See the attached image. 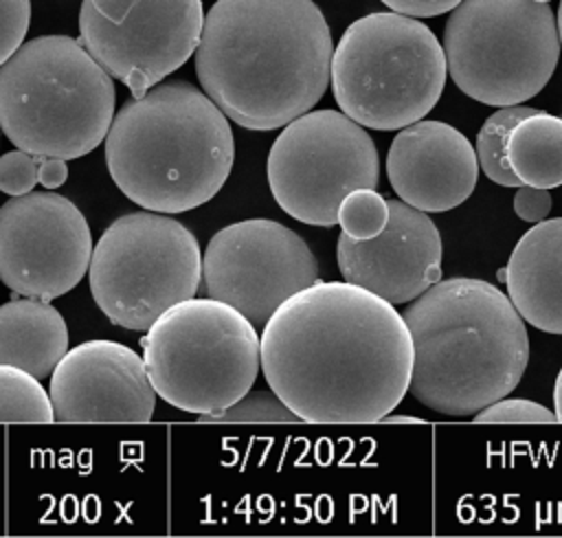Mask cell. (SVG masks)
<instances>
[{"label":"cell","instance_id":"1","mask_svg":"<svg viewBox=\"0 0 562 538\" xmlns=\"http://www.w3.org/2000/svg\"><path fill=\"white\" fill-rule=\"evenodd\" d=\"M261 371L301 422H380L408 391L413 338L386 299L316 281L263 325Z\"/></svg>","mask_w":562,"mask_h":538},{"label":"cell","instance_id":"2","mask_svg":"<svg viewBox=\"0 0 562 538\" xmlns=\"http://www.w3.org/2000/svg\"><path fill=\"white\" fill-rule=\"evenodd\" d=\"M193 57L211 101L239 127L268 132L321 101L334 42L312 0H215Z\"/></svg>","mask_w":562,"mask_h":538},{"label":"cell","instance_id":"3","mask_svg":"<svg viewBox=\"0 0 562 538\" xmlns=\"http://www.w3.org/2000/svg\"><path fill=\"white\" fill-rule=\"evenodd\" d=\"M413 338L408 393L448 417H474L507 397L529 362L525 318L496 285L439 279L404 310Z\"/></svg>","mask_w":562,"mask_h":538},{"label":"cell","instance_id":"4","mask_svg":"<svg viewBox=\"0 0 562 538\" xmlns=\"http://www.w3.org/2000/svg\"><path fill=\"white\" fill-rule=\"evenodd\" d=\"M110 178L134 204L184 213L220 193L235 158L228 116L189 81L130 97L105 136Z\"/></svg>","mask_w":562,"mask_h":538},{"label":"cell","instance_id":"5","mask_svg":"<svg viewBox=\"0 0 562 538\" xmlns=\"http://www.w3.org/2000/svg\"><path fill=\"white\" fill-rule=\"evenodd\" d=\"M116 90L68 35H40L0 66V130L33 156L81 158L105 141Z\"/></svg>","mask_w":562,"mask_h":538},{"label":"cell","instance_id":"6","mask_svg":"<svg viewBox=\"0 0 562 538\" xmlns=\"http://www.w3.org/2000/svg\"><path fill=\"white\" fill-rule=\"evenodd\" d=\"M448 77L437 35L417 18L375 11L351 22L331 57L340 110L371 130H402L439 101Z\"/></svg>","mask_w":562,"mask_h":538},{"label":"cell","instance_id":"7","mask_svg":"<svg viewBox=\"0 0 562 538\" xmlns=\"http://www.w3.org/2000/svg\"><path fill=\"white\" fill-rule=\"evenodd\" d=\"M143 360L156 393L184 413H215L244 397L261 367L255 325L217 299H187L147 329Z\"/></svg>","mask_w":562,"mask_h":538},{"label":"cell","instance_id":"8","mask_svg":"<svg viewBox=\"0 0 562 538\" xmlns=\"http://www.w3.org/2000/svg\"><path fill=\"white\" fill-rule=\"evenodd\" d=\"M448 75L470 99L516 105L536 97L560 57L549 2L461 0L443 29Z\"/></svg>","mask_w":562,"mask_h":538},{"label":"cell","instance_id":"9","mask_svg":"<svg viewBox=\"0 0 562 538\" xmlns=\"http://www.w3.org/2000/svg\"><path fill=\"white\" fill-rule=\"evenodd\" d=\"M88 279L94 303L114 325L147 332L162 312L198 292L200 244L167 213H127L101 233Z\"/></svg>","mask_w":562,"mask_h":538},{"label":"cell","instance_id":"10","mask_svg":"<svg viewBox=\"0 0 562 538\" xmlns=\"http://www.w3.org/2000/svg\"><path fill=\"white\" fill-rule=\"evenodd\" d=\"M274 202L310 226L338 224L342 200L356 189H375L378 149L369 132L336 110H310L274 138L268 162Z\"/></svg>","mask_w":562,"mask_h":538},{"label":"cell","instance_id":"11","mask_svg":"<svg viewBox=\"0 0 562 538\" xmlns=\"http://www.w3.org/2000/svg\"><path fill=\"white\" fill-rule=\"evenodd\" d=\"M202 26V0H83L79 9V42L132 97L178 70Z\"/></svg>","mask_w":562,"mask_h":538},{"label":"cell","instance_id":"12","mask_svg":"<svg viewBox=\"0 0 562 538\" xmlns=\"http://www.w3.org/2000/svg\"><path fill=\"white\" fill-rule=\"evenodd\" d=\"M206 294L241 312L255 327L292 294L318 281L307 242L281 222L252 217L220 228L202 257Z\"/></svg>","mask_w":562,"mask_h":538},{"label":"cell","instance_id":"13","mask_svg":"<svg viewBox=\"0 0 562 538\" xmlns=\"http://www.w3.org/2000/svg\"><path fill=\"white\" fill-rule=\"evenodd\" d=\"M92 250L83 213L55 191L11 195L0 206V281L15 294L50 301L70 292Z\"/></svg>","mask_w":562,"mask_h":538},{"label":"cell","instance_id":"14","mask_svg":"<svg viewBox=\"0 0 562 538\" xmlns=\"http://www.w3.org/2000/svg\"><path fill=\"white\" fill-rule=\"evenodd\" d=\"M57 422H147L156 389L145 360L114 340H86L66 351L50 373Z\"/></svg>","mask_w":562,"mask_h":538},{"label":"cell","instance_id":"15","mask_svg":"<svg viewBox=\"0 0 562 538\" xmlns=\"http://www.w3.org/2000/svg\"><path fill=\"white\" fill-rule=\"evenodd\" d=\"M386 202L384 231L371 239L340 233L336 257L345 281L397 305L417 299L441 279V235L426 211L404 200Z\"/></svg>","mask_w":562,"mask_h":538},{"label":"cell","instance_id":"16","mask_svg":"<svg viewBox=\"0 0 562 538\" xmlns=\"http://www.w3.org/2000/svg\"><path fill=\"white\" fill-rule=\"evenodd\" d=\"M386 176L406 204L443 213L463 204L479 180L472 143L443 121H415L397 132L386 154Z\"/></svg>","mask_w":562,"mask_h":538},{"label":"cell","instance_id":"17","mask_svg":"<svg viewBox=\"0 0 562 538\" xmlns=\"http://www.w3.org/2000/svg\"><path fill=\"white\" fill-rule=\"evenodd\" d=\"M507 296L540 332L562 334V217L533 224L505 266Z\"/></svg>","mask_w":562,"mask_h":538},{"label":"cell","instance_id":"18","mask_svg":"<svg viewBox=\"0 0 562 538\" xmlns=\"http://www.w3.org/2000/svg\"><path fill=\"white\" fill-rule=\"evenodd\" d=\"M66 351V321L48 301L22 296L0 305V365L24 369L42 380L53 373Z\"/></svg>","mask_w":562,"mask_h":538},{"label":"cell","instance_id":"19","mask_svg":"<svg viewBox=\"0 0 562 538\" xmlns=\"http://www.w3.org/2000/svg\"><path fill=\"white\" fill-rule=\"evenodd\" d=\"M505 158L522 184L553 189L562 184V119L536 110L507 136Z\"/></svg>","mask_w":562,"mask_h":538},{"label":"cell","instance_id":"20","mask_svg":"<svg viewBox=\"0 0 562 538\" xmlns=\"http://www.w3.org/2000/svg\"><path fill=\"white\" fill-rule=\"evenodd\" d=\"M536 108L529 105H505L490 114L485 123L481 125L476 134V158L481 171L496 184L501 187H514L518 189L522 182L516 178L512 167L507 165L505 158V143L509 132L529 114H533Z\"/></svg>","mask_w":562,"mask_h":538},{"label":"cell","instance_id":"21","mask_svg":"<svg viewBox=\"0 0 562 538\" xmlns=\"http://www.w3.org/2000/svg\"><path fill=\"white\" fill-rule=\"evenodd\" d=\"M53 402L35 376L0 365V422H53Z\"/></svg>","mask_w":562,"mask_h":538},{"label":"cell","instance_id":"22","mask_svg":"<svg viewBox=\"0 0 562 538\" xmlns=\"http://www.w3.org/2000/svg\"><path fill=\"white\" fill-rule=\"evenodd\" d=\"M389 222V202L375 189L351 191L340 209L338 224L351 239L378 237Z\"/></svg>","mask_w":562,"mask_h":538},{"label":"cell","instance_id":"23","mask_svg":"<svg viewBox=\"0 0 562 538\" xmlns=\"http://www.w3.org/2000/svg\"><path fill=\"white\" fill-rule=\"evenodd\" d=\"M200 422H299L301 417L283 404L274 391H248L235 404L204 413Z\"/></svg>","mask_w":562,"mask_h":538},{"label":"cell","instance_id":"24","mask_svg":"<svg viewBox=\"0 0 562 538\" xmlns=\"http://www.w3.org/2000/svg\"><path fill=\"white\" fill-rule=\"evenodd\" d=\"M40 158L24 149H13L0 156V191L22 195L40 182Z\"/></svg>","mask_w":562,"mask_h":538},{"label":"cell","instance_id":"25","mask_svg":"<svg viewBox=\"0 0 562 538\" xmlns=\"http://www.w3.org/2000/svg\"><path fill=\"white\" fill-rule=\"evenodd\" d=\"M474 422H558L555 411L525 397H501L481 408Z\"/></svg>","mask_w":562,"mask_h":538},{"label":"cell","instance_id":"26","mask_svg":"<svg viewBox=\"0 0 562 538\" xmlns=\"http://www.w3.org/2000/svg\"><path fill=\"white\" fill-rule=\"evenodd\" d=\"M31 24V0H0V66L22 46Z\"/></svg>","mask_w":562,"mask_h":538},{"label":"cell","instance_id":"27","mask_svg":"<svg viewBox=\"0 0 562 538\" xmlns=\"http://www.w3.org/2000/svg\"><path fill=\"white\" fill-rule=\"evenodd\" d=\"M551 211V193L549 189H538L529 184H520L514 193V213L529 224H538L547 220Z\"/></svg>","mask_w":562,"mask_h":538},{"label":"cell","instance_id":"28","mask_svg":"<svg viewBox=\"0 0 562 538\" xmlns=\"http://www.w3.org/2000/svg\"><path fill=\"white\" fill-rule=\"evenodd\" d=\"M391 11L413 15V18H432L452 11L461 0H382Z\"/></svg>","mask_w":562,"mask_h":538},{"label":"cell","instance_id":"29","mask_svg":"<svg viewBox=\"0 0 562 538\" xmlns=\"http://www.w3.org/2000/svg\"><path fill=\"white\" fill-rule=\"evenodd\" d=\"M66 178H68V167L64 158H50V156L40 158V184L44 189H57L66 182Z\"/></svg>","mask_w":562,"mask_h":538},{"label":"cell","instance_id":"30","mask_svg":"<svg viewBox=\"0 0 562 538\" xmlns=\"http://www.w3.org/2000/svg\"><path fill=\"white\" fill-rule=\"evenodd\" d=\"M553 411L558 415V422H562V367L558 371V378H555V386H553Z\"/></svg>","mask_w":562,"mask_h":538},{"label":"cell","instance_id":"31","mask_svg":"<svg viewBox=\"0 0 562 538\" xmlns=\"http://www.w3.org/2000/svg\"><path fill=\"white\" fill-rule=\"evenodd\" d=\"M382 422H391V424H419L422 419L419 417H413V415H386L382 417Z\"/></svg>","mask_w":562,"mask_h":538},{"label":"cell","instance_id":"32","mask_svg":"<svg viewBox=\"0 0 562 538\" xmlns=\"http://www.w3.org/2000/svg\"><path fill=\"white\" fill-rule=\"evenodd\" d=\"M555 22H558V35H560V46H562V0H560V7H558Z\"/></svg>","mask_w":562,"mask_h":538},{"label":"cell","instance_id":"33","mask_svg":"<svg viewBox=\"0 0 562 538\" xmlns=\"http://www.w3.org/2000/svg\"><path fill=\"white\" fill-rule=\"evenodd\" d=\"M536 2H549V0H536Z\"/></svg>","mask_w":562,"mask_h":538}]
</instances>
